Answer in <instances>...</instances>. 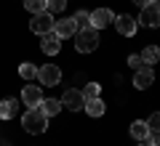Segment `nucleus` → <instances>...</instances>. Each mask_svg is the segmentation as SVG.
<instances>
[{"label":"nucleus","instance_id":"14","mask_svg":"<svg viewBox=\"0 0 160 146\" xmlns=\"http://www.w3.org/2000/svg\"><path fill=\"white\" fill-rule=\"evenodd\" d=\"M83 109L88 112V117H102L107 106H104L102 98H91V101H86V106H83Z\"/></svg>","mask_w":160,"mask_h":146},{"label":"nucleus","instance_id":"11","mask_svg":"<svg viewBox=\"0 0 160 146\" xmlns=\"http://www.w3.org/2000/svg\"><path fill=\"white\" fill-rule=\"evenodd\" d=\"M43 85H24L22 90V101L27 104V106H40V101H43Z\"/></svg>","mask_w":160,"mask_h":146},{"label":"nucleus","instance_id":"26","mask_svg":"<svg viewBox=\"0 0 160 146\" xmlns=\"http://www.w3.org/2000/svg\"><path fill=\"white\" fill-rule=\"evenodd\" d=\"M131 3H136L139 8H144V6H149V3H152V0H131Z\"/></svg>","mask_w":160,"mask_h":146},{"label":"nucleus","instance_id":"3","mask_svg":"<svg viewBox=\"0 0 160 146\" xmlns=\"http://www.w3.org/2000/svg\"><path fill=\"white\" fill-rule=\"evenodd\" d=\"M38 82L43 85V88H56V85L62 82V69H59L56 64H43V67L38 69Z\"/></svg>","mask_w":160,"mask_h":146},{"label":"nucleus","instance_id":"8","mask_svg":"<svg viewBox=\"0 0 160 146\" xmlns=\"http://www.w3.org/2000/svg\"><path fill=\"white\" fill-rule=\"evenodd\" d=\"M112 21H115V13L109 11V8H96V11H91V27L93 29H104Z\"/></svg>","mask_w":160,"mask_h":146},{"label":"nucleus","instance_id":"21","mask_svg":"<svg viewBox=\"0 0 160 146\" xmlns=\"http://www.w3.org/2000/svg\"><path fill=\"white\" fill-rule=\"evenodd\" d=\"M72 19H75V24H78L80 29H88V27H91V13H88V11H78Z\"/></svg>","mask_w":160,"mask_h":146},{"label":"nucleus","instance_id":"17","mask_svg":"<svg viewBox=\"0 0 160 146\" xmlns=\"http://www.w3.org/2000/svg\"><path fill=\"white\" fill-rule=\"evenodd\" d=\"M142 59H144V64H147V67L158 64V59H160V48H158V45H149V48H144Z\"/></svg>","mask_w":160,"mask_h":146},{"label":"nucleus","instance_id":"25","mask_svg":"<svg viewBox=\"0 0 160 146\" xmlns=\"http://www.w3.org/2000/svg\"><path fill=\"white\" fill-rule=\"evenodd\" d=\"M142 144H144V146H158V144H160V133H149Z\"/></svg>","mask_w":160,"mask_h":146},{"label":"nucleus","instance_id":"9","mask_svg":"<svg viewBox=\"0 0 160 146\" xmlns=\"http://www.w3.org/2000/svg\"><path fill=\"white\" fill-rule=\"evenodd\" d=\"M152 82H155V72H152V67H142V69H136V74H133V88L147 90Z\"/></svg>","mask_w":160,"mask_h":146},{"label":"nucleus","instance_id":"19","mask_svg":"<svg viewBox=\"0 0 160 146\" xmlns=\"http://www.w3.org/2000/svg\"><path fill=\"white\" fill-rule=\"evenodd\" d=\"M80 93H83V98H86V101H91V98H99V93H102V88H99L96 82H86Z\"/></svg>","mask_w":160,"mask_h":146},{"label":"nucleus","instance_id":"15","mask_svg":"<svg viewBox=\"0 0 160 146\" xmlns=\"http://www.w3.org/2000/svg\"><path fill=\"white\" fill-rule=\"evenodd\" d=\"M131 135H133L136 141H144V138L149 135V125L144 122V120H136V122L131 125Z\"/></svg>","mask_w":160,"mask_h":146},{"label":"nucleus","instance_id":"12","mask_svg":"<svg viewBox=\"0 0 160 146\" xmlns=\"http://www.w3.org/2000/svg\"><path fill=\"white\" fill-rule=\"evenodd\" d=\"M53 32L59 35V37H75V32H78V24H75V19H59L56 24H53Z\"/></svg>","mask_w":160,"mask_h":146},{"label":"nucleus","instance_id":"13","mask_svg":"<svg viewBox=\"0 0 160 146\" xmlns=\"http://www.w3.org/2000/svg\"><path fill=\"white\" fill-rule=\"evenodd\" d=\"M16 112H19L16 98H3V101H0V120H13Z\"/></svg>","mask_w":160,"mask_h":146},{"label":"nucleus","instance_id":"6","mask_svg":"<svg viewBox=\"0 0 160 146\" xmlns=\"http://www.w3.org/2000/svg\"><path fill=\"white\" fill-rule=\"evenodd\" d=\"M136 21H139V24H144V27H160V6H155V3L144 6Z\"/></svg>","mask_w":160,"mask_h":146},{"label":"nucleus","instance_id":"28","mask_svg":"<svg viewBox=\"0 0 160 146\" xmlns=\"http://www.w3.org/2000/svg\"><path fill=\"white\" fill-rule=\"evenodd\" d=\"M139 146H144V144H139Z\"/></svg>","mask_w":160,"mask_h":146},{"label":"nucleus","instance_id":"4","mask_svg":"<svg viewBox=\"0 0 160 146\" xmlns=\"http://www.w3.org/2000/svg\"><path fill=\"white\" fill-rule=\"evenodd\" d=\"M53 24H56V19H53V13H48V11H43V13H35L32 16V21H29V29H32L35 35H48V32H53Z\"/></svg>","mask_w":160,"mask_h":146},{"label":"nucleus","instance_id":"23","mask_svg":"<svg viewBox=\"0 0 160 146\" xmlns=\"http://www.w3.org/2000/svg\"><path fill=\"white\" fill-rule=\"evenodd\" d=\"M147 125H149V133H160V112H152V114H149Z\"/></svg>","mask_w":160,"mask_h":146},{"label":"nucleus","instance_id":"5","mask_svg":"<svg viewBox=\"0 0 160 146\" xmlns=\"http://www.w3.org/2000/svg\"><path fill=\"white\" fill-rule=\"evenodd\" d=\"M115 29H118L123 37H133L136 35V27H139V21L133 16H128V13H120V16H115Z\"/></svg>","mask_w":160,"mask_h":146},{"label":"nucleus","instance_id":"1","mask_svg":"<svg viewBox=\"0 0 160 146\" xmlns=\"http://www.w3.org/2000/svg\"><path fill=\"white\" fill-rule=\"evenodd\" d=\"M22 128L27 130V133H46L48 117L43 114V109H40V106H29L27 112L22 114Z\"/></svg>","mask_w":160,"mask_h":146},{"label":"nucleus","instance_id":"10","mask_svg":"<svg viewBox=\"0 0 160 146\" xmlns=\"http://www.w3.org/2000/svg\"><path fill=\"white\" fill-rule=\"evenodd\" d=\"M40 48H43V53H46V56H56V53L62 51V37H59L56 32L43 35V43H40Z\"/></svg>","mask_w":160,"mask_h":146},{"label":"nucleus","instance_id":"18","mask_svg":"<svg viewBox=\"0 0 160 146\" xmlns=\"http://www.w3.org/2000/svg\"><path fill=\"white\" fill-rule=\"evenodd\" d=\"M24 8L29 13H43L48 11V0H24Z\"/></svg>","mask_w":160,"mask_h":146},{"label":"nucleus","instance_id":"24","mask_svg":"<svg viewBox=\"0 0 160 146\" xmlns=\"http://www.w3.org/2000/svg\"><path fill=\"white\" fill-rule=\"evenodd\" d=\"M128 67H131V69H142V67H147V64H144V59H142V53H133V56H128Z\"/></svg>","mask_w":160,"mask_h":146},{"label":"nucleus","instance_id":"27","mask_svg":"<svg viewBox=\"0 0 160 146\" xmlns=\"http://www.w3.org/2000/svg\"><path fill=\"white\" fill-rule=\"evenodd\" d=\"M152 3H155V6H160V0H152Z\"/></svg>","mask_w":160,"mask_h":146},{"label":"nucleus","instance_id":"2","mask_svg":"<svg viewBox=\"0 0 160 146\" xmlns=\"http://www.w3.org/2000/svg\"><path fill=\"white\" fill-rule=\"evenodd\" d=\"M75 48H78V53H93L99 48V29L88 27L75 32Z\"/></svg>","mask_w":160,"mask_h":146},{"label":"nucleus","instance_id":"7","mask_svg":"<svg viewBox=\"0 0 160 146\" xmlns=\"http://www.w3.org/2000/svg\"><path fill=\"white\" fill-rule=\"evenodd\" d=\"M62 106L78 112V109L86 106V98H83V93H80L78 88H67V90H64V96H62Z\"/></svg>","mask_w":160,"mask_h":146},{"label":"nucleus","instance_id":"16","mask_svg":"<svg viewBox=\"0 0 160 146\" xmlns=\"http://www.w3.org/2000/svg\"><path fill=\"white\" fill-rule=\"evenodd\" d=\"M40 109H43V114H46V117H53V114H59L62 104H59L56 98H43V101H40Z\"/></svg>","mask_w":160,"mask_h":146},{"label":"nucleus","instance_id":"22","mask_svg":"<svg viewBox=\"0 0 160 146\" xmlns=\"http://www.w3.org/2000/svg\"><path fill=\"white\" fill-rule=\"evenodd\" d=\"M64 8H67V0H48V13H62Z\"/></svg>","mask_w":160,"mask_h":146},{"label":"nucleus","instance_id":"20","mask_svg":"<svg viewBox=\"0 0 160 146\" xmlns=\"http://www.w3.org/2000/svg\"><path fill=\"white\" fill-rule=\"evenodd\" d=\"M19 77L22 80H35L38 77V67H35V64H22V67H19Z\"/></svg>","mask_w":160,"mask_h":146}]
</instances>
